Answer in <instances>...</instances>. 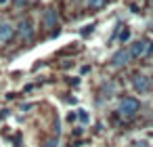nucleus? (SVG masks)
I'll return each mask as SVG.
<instances>
[{
    "label": "nucleus",
    "mask_w": 153,
    "mask_h": 147,
    "mask_svg": "<svg viewBox=\"0 0 153 147\" xmlns=\"http://www.w3.org/2000/svg\"><path fill=\"white\" fill-rule=\"evenodd\" d=\"M138 107H140V105H138L136 99L126 97V99L120 101V116H122V118H134L136 111H138Z\"/></svg>",
    "instance_id": "1"
},
{
    "label": "nucleus",
    "mask_w": 153,
    "mask_h": 147,
    "mask_svg": "<svg viewBox=\"0 0 153 147\" xmlns=\"http://www.w3.org/2000/svg\"><path fill=\"white\" fill-rule=\"evenodd\" d=\"M151 51V42L149 40H136L132 46H130V57H143V55H147Z\"/></svg>",
    "instance_id": "2"
},
{
    "label": "nucleus",
    "mask_w": 153,
    "mask_h": 147,
    "mask_svg": "<svg viewBox=\"0 0 153 147\" xmlns=\"http://www.w3.org/2000/svg\"><path fill=\"white\" fill-rule=\"evenodd\" d=\"M128 59H130V53H128L126 49H120V51L111 57V65H113V67H124V65L128 63Z\"/></svg>",
    "instance_id": "3"
},
{
    "label": "nucleus",
    "mask_w": 153,
    "mask_h": 147,
    "mask_svg": "<svg viewBox=\"0 0 153 147\" xmlns=\"http://www.w3.org/2000/svg\"><path fill=\"white\" fill-rule=\"evenodd\" d=\"M132 86H134V90L136 93H147L149 88H151V82H149V78L147 76H134V82H132Z\"/></svg>",
    "instance_id": "4"
},
{
    "label": "nucleus",
    "mask_w": 153,
    "mask_h": 147,
    "mask_svg": "<svg viewBox=\"0 0 153 147\" xmlns=\"http://www.w3.org/2000/svg\"><path fill=\"white\" fill-rule=\"evenodd\" d=\"M15 36V28L11 23H0V42H9Z\"/></svg>",
    "instance_id": "5"
},
{
    "label": "nucleus",
    "mask_w": 153,
    "mask_h": 147,
    "mask_svg": "<svg viewBox=\"0 0 153 147\" xmlns=\"http://www.w3.org/2000/svg\"><path fill=\"white\" fill-rule=\"evenodd\" d=\"M17 32L25 38V40H30L32 36H34V28H32V21L30 19H23L21 23H19V28H17Z\"/></svg>",
    "instance_id": "6"
},
{
    "label": "nucleus",
    "mask_w": 153,
    "mask_h": 147,
    "mask_svg": "<svg viewBox=\"0 0 153 147\" xmlns=\"http://www.w3.org/2000/svg\"><path fill=\"white\" fill-rule=\"evenodd\" d=\"M44 23H46V28H53V25L57 23V13H55V11H46V15H44Z\"/></svg>",
    "instance_id": "7"
},
{
    "label": "nucleus",
    "mask_w": 153,
    "mask_h": 147,
    "mask_svg": "<svg viewBox=\"0 0 153 147\" xmlns=\"http://www.w3.org/2000/svg\"><path fill=\"white\" fill-rule=\"evenodd\" d=\"M105 2H107V0H88V4H90L92 9H101Z\"/></svg>",
    "instance_id": "8"
},
{
    "label": "nucleus",
    "mask_w": 153,
    "mask_h": 147,
    "mask_svg": "<svg viewBox=\"0 0 153 147\" xmlns=\"http://www.w3.org/2000/svg\"><path fill=\"white\" fill-rule=\"evenodd\" d=\"M128 38H130V30H124V32L120 34V40L124 42V40H128Z\"/></svg>",
    "instance_id": "9"
},
{
    "label": "nucleus",
    "mask_w": 153,
    "mask_h": 147,
    "mask_svg": "<svg viewBox=\"0 0 153 147\" xmlns=\"http://www.w3.org/2000/svg\"><path fill=\"white\" fill-rule=\"evenodd\" d=\"M78 116H80V120H82V122H88V113H86L84 109H80V113H78Z\"/></svg>",
    "instance_id": "10"
}]
</instances>
